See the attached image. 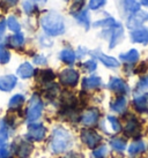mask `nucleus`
<instances>
[{"label":"nucleus","mask_w":148,"mask_h":158,"mask_svg":"<svg viewBox=\"0 0 148 158\" xmlns=\"http://www.w3.org/2000/svg\"><path fill=\"white\" fill-rule=\"evenodd\" d=\"M41 26L43 27L44 31L50 36L61 35L65 31L64 19L54 12H49L44 14L41 18Z\"/></svg>","instance_id":"f257e3e1"},{"label":"nucleus","mask_w":148,"mask_h":158,"mask_svg":"<svg viewBox=\"0 0 148 158\" xmlns=\"http://www.w3.org/2000/svg\"><path fill=\"white\" fill-rule=\"evenodd\" d=\"M72 144V136L66 129L61 127L54 128L51 140V150L54 154H60L68 149Z\"/></svg>","instance_id":"f03ea898"},{"label":"nucleus","mask_w":148,"mask_h":158,"mask_svg":"<svg viewBox=\"0 0 148 158\" xmlns=\"http://www.w3.org/2000/svg\"><path fill=\"white\" fill-rule=\"evenodd\" d=\"M43 111V102L39 98L37 95H34L31 97L29 106H28V110H27V118L28 121H35L41 117Z\"/></svg>","instance_id":"7ed1b4c3"},{"label":"nucleus","mask_w":148,"mask_h":158,"mask_svg":"<svg viewBox=\"0 0 148 158\" xmlns=\"http://www.w3.org/2000/svg\"><path fill=\"white\" fill-rule=\"evenodd\" d=\"M59 80L64 85L75 87L79 81V73L76 70L72 69V68H67V69H64L60 73Z\"/></svg>","instance_id":"20e7f679"},{"label":"nucleus","mask_w":148,"mask_h":158,"mask_svg":"<svg viewBox=\"0 0 148 158\" xmlns=\"http://www.w3.org/2000/svg\"><path fill=\"white\" fill-rule=\"evenodd\" d=\"M148 20V13L147 12H142V10H138V12H135L131 15L128 20H127V23L126 26L127 28H130V29H137V28H139L141 24L144 22H146Z\"/></svg>","instance_id":"39448f33"},{"label":"nucleus","mask_w":148,"mask_h":158,"mask_svg":"<svg viewBox=\"0 0 148 158\" xmlns=\"http://www.w3.org/2000/svg\"><path fill=\"white\" fill-rule=\"evenodd\" d=\"M46 129L42 123H30L28 127V136L30 140L41 141L44 139Z\"/></svg>","instance_id":"423d86ee"},{"label":"nucleus","mask_w":148,"mask_h":158,"mask_svg":"<svg viewBox=\"0 0 148 158\" xmlns=\"http://www.w3.org/2000/svg\"><path fill=\"white\" fill-rule=\"evenodd\" d=\"M98 117H100L98 110L95 109V107H93V109H89V110H87L82 114V117H81V123H82L85 126L92 127V126H94V125L97 123Z\"/></svg>","instance_id":"0eeeda50"},{"label":"nucleus","mask_w":148,"mask_h":158,"mask_svg":"<svg viewBox=\"0 0 148 158\" xmlns=\"http://www.w3.org/2000/svg\"><path fill=\"white\" fill-rule=\"evenodd\" d=\"M81 140L89 148H94L101 141V136L97 133L93 132V131H87L86 129V131H82V133H81Z\"/></svg>","instance_id":"6e6552de"},{"label":"nucleus","mask_w":148,"mask_h":158,"mask_svg":"<svg viewBox=\"0 0 148 158\" xmlns=\"http://www.w3.org/2000/svg\"><path fill=\"white\" fill-rule=\"evenodd\" d=\"M131 40L134 43L140 44H147L148 43V29L147 28H140L135 29L131 32Z\"/></svg>","instance_id":"1a4fd4ad"},{"label":"nucleus","mask_w":148,"mask_h":158,"mask_svg":"<svg viewBox=\"0 0 148 158\" xmlns=\"http://www.w3.org/2000/svg\"><path fill=\"white\" fill-rule=\"evenodd\" d=\"M108 87L111 90H113V91L118 92V94H127L128 92L127 84L122 79H118V77H112V79L110 80Z\"/></svg>","instance_id":"9d476101"},{"label":"nucleus","mask_w":148,"mask_h":158,"mask_svg":"<svg viewBox=\"0 0 148 158\" xmlns=\"http://www.w3.org/2000/svg\"><path fill=\"white\" fill-rule=\"evenodd\" d=\"M18 79L14 75H6L0 77V90L2 91H11L16 85Z\"/></svg>","instance_id":"9b49d317"},{"label":"nucleus","mask_w":148,"mask_h":158,"mask_svg":"<svg viewBox=\"0 0 148 158\" xmlns=\"http://www.w3.org/2000/svg\"><path fill=\"white\" fill-rule=\"evenodd\" d=\"M139 132H140L139 121H138L133 115L128 117V119H127V121H126V125H125V133L130 136H134V135H137V134H139Z\"/></svg>","instance_id":"f8f14e48"},{"label":"nucleus","mask_w":148,"mask_h":158,"mask_svg":"<svg viewBox=\"0 0 148 158\" xmlns=\"http://www.w3.org/2000/svg\"><path fill=\"white\" fill-rule=\"evenodd\" d=\"M93 54L100 61L103 62V65H105L107 67H118L119 66V61H118L117 59H115L112 57H109V56H105L103 53H101L100 51H97V52H93Z\"/></svg>","instance_id":"ddd939ff"},{"label":"nucleus","mask_w":148,"mask_h":158,"mask_svg":"<svg viewBox=\"0 0 148 158\" xmlns=\"http://www.w3.org/2000/svg\"><path fill=\"white\" fill-rule=\"evenodd\" d=\"M133 104L139 112H146L148 107V94H142L140 96L135 97Z\"/></svg>","instance_id":"4468645a"},{"label":"nucleus","mask_w":148,"mask_h":158,"mask_svg":"<svg viewBox=\"0 0 148 158\" xmlns=\"http://www.w3.org/2000/svg\"><path fill=\"white\" fill-rule=\"evenodd\" d=\"M34 74V68L31 66L29 62H24V64H22L21 66L19 67L18 69V75L22 79H29Z\"/></svg>","instance_id":"2eb2a0df"},{"label":"nucleus","mask_w":148,"mask_h":158,"mask_svg":"<svg viewBox=\"0 0 148 158\" xmlns=\"http://www.w3.org/2000/svg\"><path fill=\"white\" fill-rule=\"evenodd\" d=\"M100 85H101V79L98 77V76H90V77H86V79L82 81L83 89H87V90L98 88Z\"/></svg>","instance_id":"dca6fc26"},{"label":"nucleus","mask_w":148,"mask_h":158,"mask_svg":"<svg viewBox=\"0 0 148 158\" xmlns=\"http://www.w3.org/2000/svg\"><path fill=\"white\" fill-rule=\"evenodd\" d=\"M126 98L125 97H118L116 101H113L111 103V110L115 111V112H117V113H122L125 111L126 109Z\"/></svg>","instance_id":"f3484780"},{"label":"nucleus","mask_w":148,"mask_h":158,"mask_svg":"<svg viewBox=\"0 0 148 158\" xmlns=\"http://www.w3.org/2000/svg\"><path fill=\"white\" fill-rule=\"evenodd\" d=\"M123 37V28L119 24H116L115 26V29H113L112 34H111V40H110V48H112L115 45L118 44L119 40Z\"/></svg>","instance_id":"a211bd4d"},{"label":"nucleus","mask_w":148,"mask_h":158,"mask_svg":"<svg viewBox=\"0 0 148 158\" xmlns=\"http://www.w3.org/2000/svg\"><path fill=\"white\" fill-rule=\"evenodd\" d=\"M60 59L65 64H68V65H72L75 61V53L71 50V48H64L60 52Z\"/></svg>","instance_id":"6ab92c4d"},{"label":"nucleus","mask_w":148,"mask_h":158,"mask_svg":"<svg viewBox=\"0 0 148 158\" xmlns=\"http://www.w3.org/2000/svg\"><path fill=\"white\" fill-rule=\"evenodd\" d=\"M145 143L142 141H137V142H133L132 144L130 145V148H128V154L130 156H137V155H139L140 152H142L145 151Z\"/></svg>","instance_id":"aec40b11"},{"label":"nucleus","mask_w":148,"mask_h":158,"mask_svg":"<svg viewBox=\"0 0 148 158\" xmlns=\"http://www.w3.org/2000/svg\"><path fill=\"white\" fill-rule=\"evenodd\" d=\"M120 59H122L124 62H128V64H133V62L138 61L139 59V52L137 50H130L127 53L125 54H120Z\"/></svg>","instance_id":"412c9836"},{"label":"nucleus","mask_w":148,"mask_h":158,"mask_svg":"<svg viewBox=\"0 0 148 158\" xmlns=\"http://www.w3.org/2000/svg\"><path fill=\"white\" fill-rule=\"evenodd\" d=\"M74 18L78 20V22L80 24H82L86 29L89 28V16H88V10H81V12H78V13H74Z\"/></svg>","instance_id":"4be33fe9"},{"label":"nucleus","mask_w":148,"mask_h":158,"mask_svg":"<svg viewBox=\"0 0 148 158\" xmlns=\"http://www.w3.org/2000/svg\"><path fill=\"white\" fill-rule=\"evenodd\" d=\"M122 2L124 8L126 9L127 12H130V13L133 14L135 12L140 10V4L137 0H122Z\"/></svg>","instance_id":"5701e85b"},{"label":"nucleus","mask_w":148,"mask_h":158,"mask_svg":"<svg viewBox=\"0 0 148 158\" xmlns=\"http://www.w3.org/2000/svg\"><path fill=\"white\" fill-rule=\"evenodd\" d=\"M33 151V145L29 142H23L18 149V155L21 158H26L31 154Z\"/></svg>","instance_id":"b1692460"},{"label":"nucleus","mask_w":148,"mask_h":158,"mask_svg":"<svg viewBox=\"0 0 148 158\" xmlns=\"http://www.w3.org/2000/svg\"><path fill=\"white\" fill-rule=\"evenodd\" d=\"M9 43L13 48H21L23 43H24V36L20 34V32H18V34L13 35L12 37H9Z\"/></svg>","instance_id":"393cba45"},{"label":"nucleus","mask_w":148,"mask_h":158,"mask_svg":"<svg viewBox=\"0 0 148 158\" xmlns=\"http://www.w3.org/2000/svg\"><path fill=\"white\" fill-rule=\"evenodd\" d=\"M23 102H24V97L22 95H15L9 101V107L11 109H19L23 104Z\"/></svg>","instance_id":"a878e982"},{"label":"nucleus","mask_w":148,"mask_h":158,"mask_svg":"<svg viewBox=\"0 0 148 158\" xmlns=\"http://www.w3.org/2000/svg\"><path fill=\"white\" fill-rule=\"evenodd\" d=\"M39 79L42 82H50V81H52L53 77H54V74H53V72L51 69H44V70H41L39 72Z\"/></svg>","instance_id":"bb28decb"},{"label":"nucleus","mask_w":148,"mask_h":158,"mask_svg":"<svg viewBox=\"0 0 148 158\" xmlns=\"http://www.w3.org/2000/svg\"><path fill=\"white\" fill-rule=\"evenodd\" d=\"M125 145H126V142L123 140V139H113L111 141V147L115 150H117V151L125 150Z\"/></svg>","instance_id":"cd10ccee"},{"label":"nucleus","mask_w":148,"mask_h":158,"mask_svg":"<svg viewBox=\"0 0 148 158\" xmlns=\"http://www.w3.org/2000/svg\"><path fill=\"white\" fill-rule=\"evenodd\" d=\"M7 26H8L9 29L12 31H14V32H19L20 29H21L20 23L18 22V20L14 18V16H11V18L7 20Z\"/></svg>","instance_id":"c85d7f7f"},{"label":"nucleus","mask_w":148,"mask_h":158,"mask_svg":"<svg viewBox=\"0 0 148 158\" xmlns=\"http://www.w3.org/2000/svg\"><path fill=\"white\" fill-rule=\"evenodd\" d=\"M116 24H117V23H116V21H115L112 18H108V19L100 20V21L95 22L94 23V27H107V28H109V27H115Z\"/></svg>","instance_id":"c756f323"},{"label":"nucleus","mask_w":148,"mask_h":158,"mask_svg":"<svg viewBox=\"0 0 148 158\" xmlns=\"http://www.w3.org/2000/svg\"><path fill=\"white\" fill-rule=\"evenodd\" d=\"M108 123H109V127L111 128V131L115 133H118L122 127H120V123L115 117H108Z\"/></svg>","instance_id":"7c9ffc66"},{"label":"nucleus","mask_w":148,"mask_h":158,"mask_svg":"<svg viewBox=\"0 0 148 158\" xmlns=\"http://www.w3.org/2000/svg\"><path fill=\"white\" fill-rule=\"evenodd\" d=\"M9 59H11L9 52L2 46V45H0V62H1V64H7V62L9 61Z\"/></svg>","instance_id":"2f4dec72"},{"label":"nucleus","mask_w":148,"mask_h":158,"mask_svg":"<svg viewBox=\"0 0 148 158\" xmlns=\"http://www.w3.org/2000/svg\"><path fill=\"white\" fill-rule=\"evenodd\" d=\"M107 154H108V148L105 145H102V147L94 150V154L93 155H94L95 158H103Z\"/></svg>","instance_id":"473e14b6"},{"label":"nucleus","mask_w":148,"mask_h":158,"mask_svg":"<svg viewBox=\"0 0 148 158\" xmlns=\"http://www.w3.org/2000/svg\"><path fill=\"white\" fill-rule=\"evenodd\" d=\"M107 2V0H90L89 1V8L90 9H98L103 7Z\"/></svg>","instance_id":"72a5a7b5"},{"label":"nucleus","mask_w":148,"mask_h":158,"mask_svg":"<svg viewBox=\"0 0 148 158\" xmlns=\"http://www.w3.org/2000/svg\"><path fill=\"white\" fill-rule=\"evenodd\" d=\"M148 89V76H145L139 81L137 85V91H145Z\"/></svg>","instance_id":"f704fd0d"},{"label":"nucleus","mask_w":148,"mask_h":158,"mask_svg":"<svg viewBox=\"0 0 148 158\" xmlns=\"http://www.w3.org/2000/svg\"><path fill=\"white\" fill-rule=\"evenodd\" d=\"M83 4H85V0H73V4H72V13H78L80 12V9L82 8Z\"/></svg>","instance_id":"c9c22d12"},{"label":"nucleus","mask_w":148,"mask_h":158,"mask_svg":"<svg viewBox=\"0 0 148 158\" xmlns=\"http://www.w3.org/2000/svg\"><path fill=\"white\" fill-rule=\"evenodd\" d=\"M83 67H85V69L88 70V72H94V70L96 69L97 65H96V62L94 61V60H88V61H86L83 64Z\"/></svg>","instance_id":"e433bc0d"},{"label":"nucleus","mask_w":148,"mask_h":158,"mask_svg":"<svg viewBox=\"0 0 148 158\" xmlns=\"http://www.w3.org/2000/svg\"><path fill=\"white\" fill-rule=\"evenodd\" d=\"M23 9H24V12L27 14H31L34 13V10H35V6L31 4L30 1H26L24 4H23Z\"/></svg>","instance_id":"4c0bfd02"},{"label":"nucleus","mask_w":148,"mask_h":158,"mask_svg":"<svg viewBox=\"0 0 148 158\" xmlns=\"http://www.w3.org/2000/svg\"><path fill=\"white\" fill-rule=\"evenodd\" d=\"M8 137V133L6 129H0V147L5 144V142Z\"/></svg>","instance_id":"58836bf2"},{"label":"nucleus","mask_w":148,"mask_h":158,"mask_svg":"<svg viewBox=\"0 0 148 158\" xmlns=\"http://www.w3.org/2000/svg\"><path fill=\"white\" fill-rule=\"evenodd\" d=\"M34 62L37 64V65H45L46 64V59L43 57V56H36L34 58Z\"/></svg>","instance_id":"ea45409f"},{"label":"nucleus","mask_w":148,"mask_h":158,"mask_svg":"<svg viewBox=\"0 0 148 158\" xmlns=\"http://www.w3.org/2000/svg\"><path fill=\"white\" fill-rule=\"evenodd\" d=\"M19 0H4L2 2H1V6H4L6 5L7 7H12V6H15V5L18 4Z\"/></svg>","instance_id":"a19ab883"},{"label":"nucleus","mask_w":148,"mask_h":158,"mask_svg":"<svg viewBox=\"0 0 148 158\" xmlns=\"http://www.w3.org/2000/svg\"><path fill=\"white\" fill-rule=\"evenodd\" d=\"M7 156H8L7 148H0V158H7Z\"/></svg>","instance_id":"79ce46f5"},{"label":"nucleus","mask_w":148,"mask_h":158,"mask_svg":"<svg viewBox=\"0 0 148 158\" xmlns=\"http://www.w3.org/2000/svg\"><path fill=\"white\" fill-rule=\"evenodd\" d=\"M5 26H6V22H5V20H2V21L0 22V35H2V34H4Z\"/></svg>","instance_id":"37998d69"},{"label":"nucleus","mask_w":148,"mask_h":158,"mask_svg":"<svg viewBox=\"0 0 148 158\" xmlns=\"http://www.w3.org/2000/svg\"><path fill=\"white\" fill-rule=\"evenodd\" d=\"M141 4L146 6V7H148V0H141Z\"/></svg>","instance_id":"c03bdc74"},{"label":"nucleus","mask_w":148,"mask_h":158,"mask_svg":"<svg viewBox=\"0 0 148 158\" xmlns=\"http://www.w3.org/2000/svg\"><path fill=\"white\" fill-rule=\"evenodd\" d=\"M36 1H37V2H41V4H44L46 0H36Z\"/></svg>","instance_id":"a18cd8bd"}]
</instances>
